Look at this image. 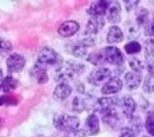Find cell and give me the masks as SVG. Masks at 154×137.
<instances>
[{
	"label": "cell",
	"instance_id": "cell-1",
	"mask_svg": "<svg viewBox=\"0 0 154 137\" xmlns=\"http://www.w3.org/2000/svg\"><path fill=\"white\" fill-rule=\"evenodd\" d=\"M84 70V64L74 61H68L65 63H62L57 70L55 81L60 83H68L79 77Z\"/></svg>",
	"mask_w": 154,
	"mask_h": 137
},
{
	"label": "cell",
	"instance_id": "cell-2",
	"mask_svg": "<svg viewBox=\"0 0 154 137\" xmlns=\"http://www.w3.org/2000/svg\"><path fill=\"white\" fill-rule=\"evenodd\" d=\"M53 126L57 130L60 132L70 134L79 130L80 126V119L77 116L67 114L56 115L53 117Z\"/></svg>",
	"mask_w": 154,
	"mask_h": 137
},
{
	"label": "cell",
	"instance_id": "cell-3",
	"mask_svg": "<svg viewBox=\"0 0 154 137\" xmlns=\"http://www.w3.org/2000/svg\"><path fill=\"white\" fill-rule=\"evenodd\" d=\"M63 63L62 57L52 48L44 47L38 54L36 65L47 69L52 66H60Z\"/></svg>",
	"mask_w": 154,
	"mask_h": 137
},
{
	"label": "cell",
	"instance_id": "cell-4",
	"mask_svg": "<svg viewBox=\"0 0 154 137\" xmlns=\"http://www.w3.org/2000/svg\"><path fill=\"white\" fill-rule=\"evenodd\" d=\"M110 78H112V71L106 67H97L94 69L88 77V81L92 86H103Z\"/></svg>",
	"mask_w": 154,
	"mask_h": 137
},
{
	"label": "cell",
	"instance_id": "cell-5",
	"mask_svg": "<svg viewBox=\"0 0 154 137\" xmlns=\"http://www.w3.org/2000/svg\"><path fill=\"white\" fill-rule=\"evenodd\" d=\"M102 52L106 61V63H109L111 65L120 66L124 64L125 58L124 53L121 51V50L116 46L110 45L106 46L104 49H102Z\"/></svg>",
	"mask_w": 154,
	"mask_h": 137
},
{
	"label": "cell",
	"instance_id": "cell-6",
	"mask_svg": "<svg viewBox=\"0 0 154 137\" xmlns=\"http://www.w3.org/2000/svg\"><path fill=\"white\" fill-rule=\"evenodd\" d=\"M106 24L105 16H91L86 25L84 33L92 37H96Z\"/></svg>",
	"mask_w": 154,
	"mask_h": 137
},
{
	"label": "cell",
	"instance_id": "cell-7",
	"mask_svg": "<svg viewBox=\"0 0 154 137\" xmlns=\"http://www.w3.org/2000/svg\"><path fill=\"white\" fill-rule=\"evenodd\" d=\"M97 107L99 113L115 110L117 107H121V99L116 97H103L97 100Z\"/></svg>",
	"mask_w": 154,
	"mask_h": 137
},
{
	"label": "cell",
	"instance_id": "cell-8",
	"mask_svg": "<svg viewBox=\"0 0 154 137\" xmlns=\"http://www.w3.org/2000/svg\"><path fill=\"white\" fill-rule=\"evenodd\" d=\"M124 87L123 80L118 77L110 78L101 88V93L104 96H111L119 93Z\"/></svg>",
	"mask_w": 154,
	"mask_h": 137
},
{
	"label": "cell",
	"instance_id": "cell-9",
	"mask_svg": "<svg viewBox=\"0 0 154 137\" xmlns=\"http://www.w3.org/2000/svg\"><path fill=\"white\" fill-rule=\"evenodd\" d=\"M6 66L9 73L20 72L25 66V59L21 54L13 53L6 59Z\"/></svg>",
	"mask_w": 154,
	"mask_h": 137
},
{
	"label": "cell",
	"instance_id": "cell-10",
	"mask_svg": "<svg viewBox=\"0 0 154 137\" xmlns=\"http://www.w3.org/2000/svg\"><path fill=\"white\" fill-rule=\"evenodd\" d=\"M121 107L124 117L130 120L134 117L137 104L134 98L130 95H125L121 99Z\"/></svg>",
	"mask_w": 154,
	"mask_h": 137
},
{
	"label": "cell",
	"instance_id": "cell-11",
	"mask_svg": "<svg viewBox=\"0 0 154 137\" xmlns=\"http://www.w3.org/2000/svg\"><path fill=\"white\" fill-rule=\"evenodd\" d=\"M110 4L111 1H106V0L94 1L88 8L87 13L90 16H105Z\"/></svg>",
	"mask_w": 154,
	"mask_h": 137
},
{
	"label": "cell",
	"instance_id": "cell-12",
	"mask_svg": "<svg viewBox=\"0 0 154 137\" xmlns=\"http://www.w3.org/2000/svg\"><path fill=\"white\" fill-rule=\"evenodd\" d=\"M106 20L113 24H116L122 20V6L118 1H111V4L106 11Z\"/></svg>",
	"mask_w": 154,
	"mask_h": 137
},
{
	"label": "cell",
	"instance_id": "cell-13",
	"mask_svg": "<svg viewBox=\"0 0 154 137\" xmlns=\"http://www.w3.org/2000/svg\"><path fill=\"white\" fill-rule=\"evenodd\" d=\"M143 82L142 73H137L134 71H128L125 75V86L128 91H134L138 89Z\"/></svg>",
	"mask_w": 154,
	"mask_h": 137
},
{
	"label": "cell",
	"instance_id": "cell-14",
	"mask_svg": "<svg viewBox=\"0 0 154 137\" xmlns=\"http://www.w3.org/2000/svg\"><path fill=\"white\" fill-rule=\"evenodd\" d=\"M79 28H80V25L77 21L69 20L60 24V26L59 27L58 33L61 37L69 38L76 34L79 32Z\"/></svg>",
	"mask_w": 154,
	"mask_h": 137
},
{
	"label": "cell",
	"instance_id": "cell-15",
	"mask_svg": "<svg viewBox=\"0 0 154 137\" xmlns=\"http://www.w3.org/2000/svg\"><path fill=\"white\" fill-rule=\"evenodd\" d=\"M100 131V122L99 118L96 114L89 115L85 122V132L88 135L93 136L99 133Z\"/></svg>",
	"mask_w": 154,
	"mask_h": 137
},
{
	"label": "cell",
	"instance_id": "cell-16",
	"mask_svg": "<svg viewBox=\"0 0 154 137\" xmlns=\"http://www.w3.org/2000/svg\"><path fill=\"white\" fill-rule=\"evenodd\" d=\"M72 93V88L69 83H60L53 91V98L57 101L66 100Z\"/></svg>",
	"mask_w": 154,
	"mask_h": 137
},
{
	"label": "cell",
	"instance_id": "cell-17",
	"mask_svg": "<svg viewBox=\"0 0 154 137\" xmlns=\"http://www.w3.org/2000/svg\"><path fill=\"white\" fill-rule=\"evenodd\" d=\"M125 35L122 29L117 25H113L109 28L106 34V42L109 44L120 43L124 41Z\"/></svg>",
	"mask_w": 154,
	"mask_h": 137
},
{
	"label": "cell",
	"instance_id": "cell-18",
	"mask_svg": "<svg viewBox=\"0 0 154 137\" xmlns=\"http://www.w3.org/2000/svg\"><path fill=\"white\" fill-rule=\"evenodd\" d=\"M101 115H102L103 122L106 125H107L108 126H110L112 128H116L117 126H120L121 119L119 117V113L116 111V109L107 111L105 113H101Z\"/></svg>",
	"mask_w": 154,
	"mask_h": 137
},
{
	"label": "cell",
	"instance_id": "cell-19",
	"mask_svg": "<svg viewBox=\"0 0 154 137\" xmlns=\"http://www.w3.org/2000/svg\"><path fill=\"white\" fill-rule=\"evenodd\" d=\"M31 78L39 84H45L49 80V76L47 74L46 69L42 68L38 65H34L30 70Z\"/></svg>",
	"mask_w": 154,
	"mask_h": 137
},
{
	"label": "cell",
	"instance_id": "cell-20",
	"mask_svg": "<svg viewBox=\"0 0 154 137\" xmlns=\"http://www.w3.org/2000/svg\"><path fill=\"white\" fill-rule=\"evenodd\" d=\"M17 87H18V80L12 76H7L4 78L0 89L5 93H11L14 90H15Z\"/></svg>",
	"mask_w": 154,
	"mask_h": 137
},
{
	"label": "cell",
	"instance_id": "cell-21",
	"mask_svg": "<svg viewBox=\"0 0 154 137\" xmlns=\"http://www.w3.org/2000/svg\"><path fill=\"white\" fill-rule=\"evenodd\" d=\"M135 20H136V24L139 28H141V27L144 28L150 21L149 11L145 8H139L136 11Z\"/></svg>",
	"mask_w": 154,
	"mask_h": 137
},
{
	"label": "cell",
	"instance_id": "cell-22",
	"mask_svg": "<svg viewBox=\"0 0 154 137\" xmlns=\"http://www.w3.org/2000/svg\"><path fill=\"white\" fill-rule=\"evenodd\" d=\"M87 61L88 62H90L92 65L97 66V67H103V65L106 63V61H105V58H104L102 51L89 53L88 55Z\"/></svg>",
	"mask_w": 154,
	"mask_h": 137
},
{
	"label": "cell",
	"instance_id": "cell-23",
	"mask_svg": "<svg viewBox=\"0 0 154 137\" xmlns=\"http://www.w3.org/2000/svg\"><path fill=\"white\" fill-rule=\"evenodd\" d=\"M128 64L129 67L132 69V71L137 72V73H142L143 70L146 68L145 67V62L140 60L137 57H130L128 59Z\"/></svg>",
	"mask_w": 154,
	"mask_h": 137
},
{
	"label": "cell",
	"instance_id": "cell-24",
	"mask_svg": "<svg viewBox=\"0 0 154 137\" xmlns=\"http://www.w3.org/2000/svg\"><path fill=\"white\" fill-rule=\"evenodd\" d=\"M124 49L126 52V54L128 55H134L137 53H140L143 50V47L141 45V43L137 41H130L129 42H127L125 46Z\"/></svg>",
	"mask_w": 154,
	"mask_h": 137
},
{
	"label": "cell",
	"instance_id": "cell-25",
	"mask_svg": "<svg viewBox=\"0 0 154 137\" xmlns=\"http://www.w3.org/2000/svg\"><path fill=\"white\" fill-rule=\"evenodd\" d=\"M70 53L77 57V58H85L87 55H88V50L87 48L82 45L81 43L79 42H77L75 44H72L71 47H70Z\"/></svg>",
	"mask_w": 154,
	"mask_h": 137
},
{
	"label": "cell",
	"instance_id": "cell-26",
	"mask_svg": "<svg viewBox=\"0 0 154 137\" xmlns=\"http://www.w3.org/2000/svg\"><path fill=\"white\" fill-rule=\"evenodd\" d=\"M87 108L86 99L80 97H75L72 101V110L76 113H81Z\"/></svg>",
	"mask_w": 154,
	"mask_h": 137
},
{
	"label": "cell",
	"instance_id": "cell-27",
	"mask_svg": "<svg viewBox=\"0 0 154 137\" xmlns=\"http://www.w3.org/2000/svg\"><path fill=\"white\" fill-rule=\"evenodd\" d=\"M144 127L149 135L154 137V110L150 111L145 118Z\"/></svg>",
	"mask_w": 154,
	"mask_h": 137
},
{
	"label": "cell",
	"instance_id": "cell-28",
	"mask_svg": "<svg viewBox=\"0 0 154 137\" xmlns=\"http://www.w3.org/2000/svg\"><path fill=\"white\" fill-rule=\"evenodd\" d=\"M129 128H131L136 135L142 133L143 128V123L139 117H134L129 120Z\"/></svg>",
	"mask_w": 154,
	"mask_h": 137
},
{
	"label": "cell",
	"instance_id": "cell-29",
	"mask_svg": "<svg viewBox=\"0 0 154 137\" xmlns=\"http://www.w3.org/2000/svg\"><path fill=\"white\" fill-rule=\"evenodd\" d=\"M143 89L147 94L154 93V74H148L143 84Z\"/></svg>",
	"mask_w": 154,
	"mask_h": 137
},
{
	"label": "cell",
	"instance_id": "cell-30",
	"mask_svg": "<svg viewBox=\"0 0 154 137\" xmlns=\"http://www.w3.org/2000/svg\"><path fill=\"white\" fill-rule=\"evenodd\" d=\"M145 58L154 57V38H150L144 42Z\"/></svg>",
	"mask_w": 154,
	"mask_h": 137
},
{
	"label": "cell",
	"instance_id": "cell-31",
	"mask_svg": "<svg viewBox=\"0 0 154 137\" xmlns=\"http://www.w3.org/2000/svg\"><path fill=\"white\" fill-rule=\"evenodd\" d=\"M12 43L5 39L0 38V55H6L12 51Z\"/></svg>",
	"mask_w": 154,
	"mask_h": 137
},
{
	"label": "cell",
	"instance_id": "cell-32",
	"mask_svg": "<svg viewBox=\"0 0 154 137\" xmlns=\"http://www.w3.org/2000/svg\"><path fill=\"white\" fill-rule=\"evenodd\" d=\"M18 102V99L16 97L10 96V95H4L0 97V106H9V105H16Z\"/></svg>",
	"mask_w": 154,
	"mask_h": 137
},
{
	"label": "cell",
	"instance_id": "cell-33",
	"mask_svg": "<svg viewBox=\"0 0 154 137\" xmlns=\"http://www.w3.org/2000/svg\"><path fill=\"white\" fill-rule=\"evenodd\" d=\"M144 34L148 37H154V14L150 18L147 25L144 27Z\"/></svg>",
	"mask_w": 154,
	"mask_h": 137
},
{
	"label": "cell",
	"instance_id": "cell-34",
	"mask_svg": "<svg viewBox=\"0 0 154 137\" xmlns=\"http://www.w3.org/2000/svg\"><path fill=\"white\" fill-rule=\"evenodd\" d=\"M141 34V31L139 30L138 26H131L128 29V39H131V41H134V39L138 38Z\"/></svg>",
	"mask_w": 154,
	"mask_h": 137
},
{
	"label": "cell",
	"instance_id": "cell-35",
	"mask_svg": "<svg viewBox=\"0 0 154 137\" xmlns=\"http://www.w3.org/2000/svg\"><path fill=\"white\" fill-rule=\"evenodd\" d=\"M145 67L148 74H154V57L145 58Z\"/></svg>",
	"mask_w": 154,
	"mask_h": 137
},
{
	"label": "cell",
	"instance_id": "cell-36",
	"mask_svg": "<svg viewBox=\"0 0 154 137\" xmlns=\"http://www.w3.org/2000/svg\"><path fill=\"white\" fill-rule=\"evenodd\" d=\"M119 137H137V135L128 126L125 127L121 130L120 136Z\"/></svg>",
	"mask_w": 154,
	"mask_h": 137
},
{
	"label": "cell",
	"instance_id": "cell-37",
	"mask_svg": "<svg viewBox=\"0 0 154 137\" xmlns=\"http://www.w3.org/2000/svg\"><path fill=\"white\" fill-rule=\"evenodd\" d=\"M125 5V9L127 12H131L133 10H134L138 5L140 4V1H125L124 2Z\"/></svg>",
	"mask_w": 154,
	"mask_h": 137
},
{
	"label": "cell",
	"instance_id": "cell-38",
	"mask_svg": "<svg viewBox=\"0 0 154 137\" xmlns=\"http://www.w3.org/2000/svg\"><path fill=\"white\" fill-rule=\"evenodd\" d=\"M87 134L85 132V130H77L73 133H70V134H68L67 137H87Z\"/></svg>",
	"mask_w": 154,
	"mask_h": 137
},
{
	"label": "cell",
	"instance_id": "cell-39",
	"mask_svg": "<svg viewBox=\"0 0 154 137\" xmlns=\"http://www.w3.org/2000/svg\"><path fill=\"white\" fill-rule=\"evenodd\" d=\"M4 78H3V70H2V68L0 67V86H1V83L3 81Z\"/></svg>",
	"mask_w": 154,
	"mask_h": 137
},
{
	"label": "cell",
	"instance_id": "cell-40",
	"mask_svg": "<svg viewBox=\"0 0 154 137\" xmlns=\"http://www.w3.org/2000/svg\"><path fill=\"white\" fill-rule=\"evenodd\" d=\"M2 126H3V120H2V119L0 118V127H1Z\"/></svg>",
	"mask_w": 154,
	"mask_h": 137
},
{
	"label": "cell",
	"instance_id": "cell-41",
	"mask_svg": "<svg viewBox=\"0 0 154 137\" xmlns=\"http://www.w3.org/2000/svg\"><path fill=\"white\" fill-rule=\"evenodd\" d=\"M143 137H148V136H146V135H144V136H143Z\"/></svg>",
	"mask_w": 154,
	"mask_h": 137
}]
</instances>
